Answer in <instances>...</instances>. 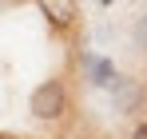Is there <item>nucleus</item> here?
Listing matches in <instances>:
<instances>
[{
	"label": "nucleus",
	"mask_w": 147,
	"mask_h": 139,
	"mask_svg": "<svg viewBox=\"0 0 147 139\" xmlns=\"http://www.w3.org/2000/svg\"><path fill=\"white\" fill-rule=\"evenodd\" d=\"M64 111H68V88H64V80H48V84H40L32 92V115L40 123H52Z\"/></svg>",
	"instance_id": "nucleus-1"
},
{
	"label": "nucleus",
	"mask_w": 147,
	"mask_h": 139,
	"mask_svg": "<svg viewBox=\"0 0 147 139\" xmlns=\"http://www.w3.org/2000/svg\"><path fill=\"white\" fill-rule=\"evenodd\" d=\"M40 4V12H44V20H52L56 28H76L80 20V8H76V0H36Z\"/></svg>",
	"instance_id": "nucleus-2"
},
{
	"label": "nucleus",
	"mask_w": 147,
	"mask_h": 139,
	"mask_svg": "<svg viewBox=\"0 0 147 139\" xmlns=\"http://www.w3.org/2000/svg\"><path fill=\"white\" fill-rule=\"evenodd\" d=\"M88 72H92V80H96L99 88H115L119 84L115 72H111V64H103V60H88Z\"/></svg>",
	"instance_id": "nucleus-3"
},
{
	"label": "nucleus",
	"mask_w": 147,
	"mask_h": 139,
	"mask_svg": "<svg viewBox=\"0 0 147 139\" xmlns=\"http://www.w3.org/2000/svg\"><path fill=\"white\" fill-rule=\"evenodd\" d=\"M131 139H147V123H139V127L131 131Z\"/></svg>",
	"instance_id": "nucleus-4"
}]
</instances>
